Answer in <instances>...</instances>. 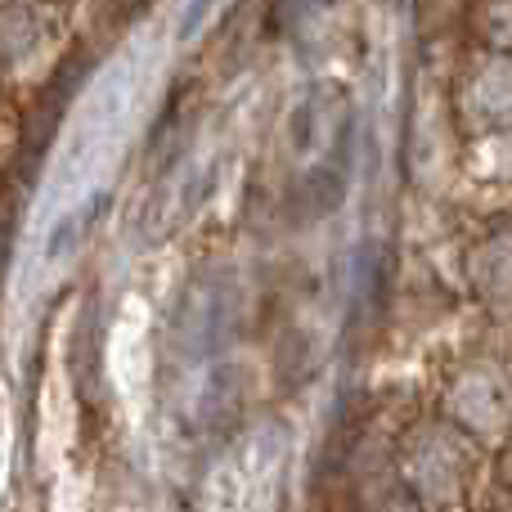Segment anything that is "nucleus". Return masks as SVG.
Listing matches in <instances>:
<instances>
[{
  "label": "nucleus",
  "mask_w": 512,
  "mask_h": 512,
  "mask_svg": "<svg viewBox=\"0 0 512 512\" xmlns=\"http://www.w3.org/2000/svg\"><path fill=\"white\" fill-rule=\"evenodd\" d=\"M212 5H216V0H194V5L185 9V23H180V36H185V41L198 32V27H203V14H207Z\"/></svg>",
  "instance_id": "obj_1"
}]
</instances>
